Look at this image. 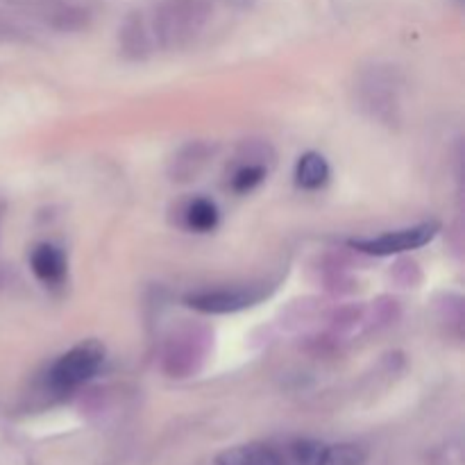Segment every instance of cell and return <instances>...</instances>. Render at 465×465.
<instances>
[{"label":"cell","mask_w":465,"mask_h":465,"mask_svg":"<svg viewBox=\"0 0 465 465\" xmlns=\"http://www.w3.org/2000/svg\"><path fill=\"white\" fill-rule=\"evenodd\" d=\"M263 180H266V168H263L262 163H243V166L232 175L230 186L234 193L243 195L257 189Z\"/></svg>","instance_id":"13"},{"label":"cell","mask_w":465,"mask_h":465,"mask_svg":"<svg viewBox=\"0 0 465 465\" xmlns=\"http://www.w3.org/2000/svg\"><path fill=\"white\" fill-rule=\"evenodd\" d=\"M218 465H286V459L271 445L250 443L223 452Z\"/></svg>","instance_id":"8"},{"label":"cell","mask_w":465,"mask_h":465,"mask_svg":"<svg viewBox=\"0 0 465 465\" xmlns=\"http://www.w3.org/2000/svg\"><path fill=\"white\" fill-rule=\"evenodd\" d=\"M439 223H418L413 227H404V230L386 232L380 236H366V239H350V248L359 250L363 254H372V257H393V254H404L409 250H418L434 241L439 234Z\"/></svg>","instance_id":"3"},{"label":"cell","mask_w":465,"mask_h":465,"mask_svg":"<svg viewBox=\"0 0 465 465\" xmlns=\"http://www.w3.org/2000/svg\"><path fill=\"white\" fill-rule=\"evenodd\" d=\"M104 345L100 341L89 339L73 345L64 352L48 371V386L54 393H73L86 381L94 380L104 363Z\"/></svg>","instance_id":"2"},{"label":"cell","mask_w":465,"mask_h":465,"mask_svg":"<svg viewBox=\"0 0 465 465\" xmlns=\"http://www.w3.org/2000/svg\"><path fill=\"white\" fill-rule=\"evenodd\" d=\"M184 221L189 225V230L200 232V234H207L218 227L221 221V212H218L216 203L209 198H195L191 200L189 207L184 212Z\"/></svg>","instance_id":"11"},{"label":"cell","mask_w":465,"mask_h":465,"mask_svg":"<svg viewBox=\"0 0 465 465\" xmlns=\"http://www.w3.org/2000/svg\"><path fill=\"white\" fill-rule=\"evenodd\" d=\"M212 14V0H162L150 14L159 48H184L193 44L209 25Z\"/></svg>","instance_id":"1"},{"label":"cell","mask_w":465,"mask_h":465,"mask_svg":"<svg viewBox=\"0 0 465 465\" xmlns=\"http://www.w3.org/2000/svg\"><path fill=\"white\" fill-rule=\"evenodd\" d=\"M30 268L41 284L59 286L68 275V259L57 245L39 243L30 254Z\"/></svg>","instance_id":"7"},{"label":"cell","mask_w":465,"mask_h":465,"mask_svg":"<svg viewBox=\"0 0 465 465\" xmlns=\"http://www.w3.org/2000/svg\"><path fill=\"white\" fill-rule=\"evenodd\" d=\"M331 168L321 153H304L295 163V184L304 191H318L330 182Z\"/></svg>","instance_id":"9"},{"label":"cell","mask_w":465,"mask_h":465,"mask_svg":"<svg viewBox=\"0 0 465 465\" xmlns=\"http://www.w3.org/2000/svg\"><path fill=\"white\" fill-rule=\"evenodd\" d=\"M118 48L127 59H145L159 48L150 14L130 12L118 27Z\"/></svg>","instance_id":"6"},{"label":"cell","mask_w":465,"mask_h":465,"mask_svg":"<svg viewBox=\"0 0 465 465\" xmlns=\"http://www.w3.org/2000/svg\"><path fill=\"white\" fill-rule=\"evenodd\" d=\"M366 463V450L354 443L325 445L322 443L318 465H363Z\"/></svg>","instance_id":"12"},{"label":"cell","mask_w":465,"mask_h":465,"mask_svg":"<svg viewBox=\"0 0 465 465\" xmlns=\"http://www.w3.org/2000/svg\"><path fill=\"white\" fill-rule=\"evenodd\" d=\"M23 36V27L12 18L0 14V41H16Z\"/></svg>","instance_id":"14"},{"label":"cell","mask_w":465,"mask_h":465,"mask_svg":"<svg viewBox=\"0 0 465 465\" xmlns=\"http://www.w3.org/2000/svg\"><path fill=\"white\" fill-rule=\"evenodd\" d=\"M5 3L35 14L39 21L57 32L84 30L91 23V7L86 0H5Z\"/></svg>","instance_id":"4"},{"label":"cell","mask_w":465,"mask_h":465,"mask_svg":"<svg viewBox=\"0 0 465 465\" xmlns=\"http://www.w3.org/2000/svg\"><path fill=\"white\" fill-rule=\"evenodd\" d=\"M363 91H366V104L372 109L375 116L386 118L398 107V100H395V80H391V77L372 75L363 84Z\"/></svg>","instance_id":"10"},{"label":"cell","mask_w":465,"mask_h":465,"mask_svg":"<svg viewBox=\"0 0 465 465\" xmlns=\"http://www.w3.org/2000/svg\"><path fill=\"white\" fill-rule=\"evenodd\" d=\"M268 284H245V286H227V289H213V291H198V293L186 295V304L200 313H236L243 309L254 307L262 302L271 291L266 289Z\"/></svg>","instance_id":"5"}]
</instances>
